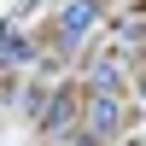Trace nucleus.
<instances>
[{
  "label": "nucleus",
  "instance_id": "nucleus-2",
  "mask_svg": "<svg viewBox=\"0 0 146 146\" xmlns=\"http://www.w3.org/2000/svg\"><path fill=\"white\" fill-rule=\"evenodd\" d=\"M82 111H88V94L70 88V82H58L53 94H47V111H41V135H70V129H82Z\"/></svg>",
  "mask_w": 146,
  "mask_h": 146
},
{
  "label": "nucleus",
  "instance_id": "nucleus-1",
  "mask_svg": "<svg viewBox=\"0 0 146 146\" xmlns=\"http://www.w3.org/2000/svg\"><path fill=\"white\" fill-rule=\"evenodd\" d=\"M100 18H105V0H64L58 18H53V29H47V47H53V53H47L41 70H58V64H64V53H76V47L94 35V23H100Z\"/></svg>",
  "mask_w": 146,
  "mask_h": 146
},
{
  "label": "nucleus",
  "instance_id": "nucleus-3",
  "mask_svg": "<svg viewBox=\"0 0 146 146\" xmlns=\"http://www.w3.org/2000/svg\"><path fill=\"white\" fill-rule=\"evenodd\" d=\"M82 123H88L100 140H117V135L129 129V105H123V94H100V88H88V111H82Z\"/></svg>",
  "mask_w": 146,
  "mask_h": 146
}]
</instances>
